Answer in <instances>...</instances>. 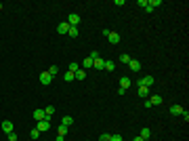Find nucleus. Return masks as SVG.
<instances>
[{
	"instance_id": "1",
	"label": "nucleus",
	"mask_w": 189,
	"mask_h": 141,
	"mask_svg": "<svg viewBox=\"0 0 189 141\" xmlns=\"http://www.w3.org/2000/svg\"><path fill=\"white\" fill-rule=\"evenodd\" d=\"M162 95H151V99L145 101V107H151V106H162Z\"/></svg>"
},
{
	"instance_id": "2",
	"label": "nucleus",
	"mask_w": 189,
	"mask_h": 141,
	"mask_svg": "<svg viewBox=\"0 0 189 141\" xmlns=\"http://www.w3.org/2000/svg\"><path fill=\"white\" fill-rule=\"evenodd\" d=\"M36 129L40 131V133H44V131H48V129H50V118H44V120L36 122Z\"/></svg>"
},
{
	"instance_id": "3",
	"label": "nucleus",
	"mask_w": 189,
	"mask_h": 141,
	"mask_svg": "<svg viewBox=\"0 0 189 141\" xmlns=\"http://www.w3.org/2000/svg\"><path fill=\"white\" fill-rule=\"evenodd\" d=\"M67 23H70V27H78V23H80V15H78V13H71L70 17H67Z\"/></svg>"
},
{
	"instance_id": "4",
	"label": "nucleus",
	"mask_w": 189,
	"mask_h": 141,
	"mask_svg": "<svg viewBox=\"0 0 189 141\" xmlns=\"http://www.w3.org/2000/svg\"><path fill=\"white\" fill-rule=\"evenodd\" d=\"M137 84H141V86H147V89H151V84H154V76H143L141 80H137Z\"/></svg>"
},
{
	"instance_id": "5",
	"label": "nucleus",
	"mask_w": 189,
	"mask_h": 141,
	"mask_svg": "<svg viewBox=\"0 0 189 141\" xmlns=\"http://www.w3.org/2000/svg\"><path fill=\"white\" fill-rule=\"evenodd\" d=\"M50 82H53V76H50L48 72H42V74H40V84L46 86V84H50Z\"/></svg>"
},
{
	"instance_id": "6",
	"label": "nucleus",
	"mask_w": 189,
	"mask_h": 141,
	"mask_svg": "<svg viewBox=\"0 0 189 141\" xmlns=\"http://www.w3.org/2000/svg\"><path fill=\"white\" fill-rule=\"evenodd\" d=\"M149 91H151V89H147V86H141V84H137V93H139V97H143V99H147Z\"/></svg>"
},
{
	"instance_id": "7",
	"label": "nucleus",
	"mask_w": 189,
	"mask_h": 141,
	"mask_svg": "<svg viewBox=\"0 0 189 141\" xmlns=\"http://www.w3.org/2000/svg\"><path fill=\"white\" fill-rule=\"evenodd\" d=\"M183 110H185L183 106L175 103V106H170V114H172V116H181V114H183Z\"/></svg>"
},
{
	"instance_id": "8",
	"label": "nucleus",
	"mask_w": 189,
	"mask_h": 141,
	"mask_svg": "<svg viewBox=\"0 0 189 141\" xmlns=\"http://www.w3.org/2000/svg\"><path fill=\"white\" fill-rule=\"evenodd\" d=\"M130 84H132V80H130L128 76H122V78H120V89H126V91H128Z\"/></svg>"
},
{
	"instance_id": "9",
	"label": "nucleus",
	"mask_w": 189,
	"mask_h": 141,
	"mask_svg": "<svg viewBox=\"0 0 189 141\" xmlns=\"http://www.w3.org/2000/svg\"><path fill=\"white\" fill-rule=\"evenodd\" d=\"M128 68H130L132 72H139V70H141V61H137V59H130V61H128Z\"/></svg>"
},
{
	"instance_id": "10",
	"label": "nucleus",
	"mask_w": 189,
	"mask_h": 141,
	"mask_svg": "<svg viewBox=\"0 0 189 141\" xmlns=\"http://www.w3.org/2000/svg\"><path fill=\"white\" fill-rule=\"evenodd\" d=\"M57 32H59V34H67V32H70V23H67V21L59 23L57 25Z\"/></svg>"
},
{
	"instance_id": "11",
	"label": "nucleus",
	"mask_w": 189,
	"mask_h": 141,
	"mask_svg": "<svg viewBox=\"0 0 189 141\" xmlns=\"http://www.w3.org/2000/svg\"><path fill=\"white\" fill-rule=\"evenodd\" d=\"M46 114H44V110H34V120L36 122H40V120H44Z\"/></svg>"
},
{
	"instance_id": "12",
	"label": "nucleus",
	"mask_w": 189,
	"mask_h": 141,
	"mask_svg": "<svg viewBox=\"0 0 189 141\" xmlns=\"http://www.w3.org/2000/svg\"><path fill=\"white\" fill-rule=\"evenodd\" d=\"M93 68H95V70H105V61H103L101 57L95 59V61H93Z\"/></svg>"
},
{
	"instance_id": "13",
	"label": "nucleus",
	"mask_w": 189,
	"mask_h": 141,
	"mask_svg": "<svg viewBox=\"0 0 189 141\" xmlns=\"http://www.w3.org/2000/svg\"><path fill=\"white\" fill-rule=\"evenodd\" d=\"M107 38H109V42H111V44H118V42H120V34H118V32H109Z\"/></svg>"
},
{
	"instance_id": "14",
	"label": "nucleus",
	"mask_w": 189,
	"mask_h": 141,
	"mask_svg": "<svg viewBox=\"0 0 189 141\" xmlns=\"http://www.w3.org/2000/svg\"><path fill=\"white\" fill-rule=\"evenodd\" d=\"M2 131H4L6 135L13 133V122H11V120H4V122H2Z\"/></svg>"
},
{
	"instance_id": "15",
	"label": "nucleus",
	"mask_w": 189,
	"mask_h": 141,
	"mask_svg": "<svg viewBox=\"0 0 189 141\" xmlns=\"http://www.w3.org/2000/svg\"><path fill=\"white\" fill-rule=\"evenodd\" d=\"M147 6L154 11V9H158V6H162V0H147Z\"/></svg>"
},
{
	"instance_id": "16",
	"label": "nucleus",
	"mask_w": 189,
	"mask_h": 141,
	"mask_svg": "<svg viewBox=\"0 0 189 141\" xmlns=\"http://www.w3.org/2000/svg\"><path fill=\"white\" fill-rule=\"evenodd\" d=\"M74 78H76V80H84V78H86V70H82V68H80V70L74 74Z\"/></svg>"
},
{
	"instance_id": "17",
	"label": "nucleus",
	"mask_w": 189,
	"mask_h": 141,
	"mask_svg": "<svg viewBox=\"0 0 189 141\" xmlns=\"http://www.w3.org/2000/svg\"><path fill=\"white\" fill-rule=\"evenodd\" d=\"M141 139H151V131L149 129H141V135H139Z\"/></svg>"
},
{
	"instance_id": "18",
	"label": "nucleus",
	"mask_w": 189,
	"mask_h": 141,
	"mask_svg": "<svg viewBox=\"0 0 189 141\" xmlns=\"http://www.w3.org/2000/svg\"><path fill=\"white\" fill-rule=\"evenodd\" d=\"M80 68H82V70H88V68H93V59L86 57V59H84V63L80 65Z\"/></svg>"
},
{
	"instance_id": "19",
	"label": "nucleus",
	"mask_w": 189,
	"mask_h": 141,
	"mask_svg": "<svg viewBox=\"0 0 189 141\" xmlns=\"http://www.w3.org/2000/svg\"><path fill=\"white\" fill-rule=\"evenodd\" d=\"M63 80H65V82H71V80H76V78H74V72H65V74H63Z\"/></svg>"
},
{
	"instance_id": "20",
	"label": "nucleus",
	"mask_w": 189,
	"mask_h": 141,
	"mask_svg": "<svg viewBox=\"0 0 189 141\" xmlns=\"http://www.w3.org/2000/svg\"><path fill=\"white\" fill-rule=\"evenodd\" d=\"M67 70H70V72H74V74H76V72L80 70V63H76V61H71V63H70V68H67Z\"/></svg>"
},
{
	"instance_id": "21",
	"label": "nucleus",
	"mask_w": 189,
	"mask_h": 141,
	"mask_svg": "<svg viewBox=\"0 0 189 141\" xmlns=\"http://www.w3.org/2000/svg\"><path fill=\"white\" fill-rule=\"evenodd\" d=\"M61 124L70 126V124H74V118H71V116H63V120H61Z\"/></svg>"
},
{
	"instance_id": "22",
	"label": "nucleus",
	"mask_w": 189,
	"mask_h": 141,
	"mask_svg": "<svg viewBox=\"0 0 189 141\" xmlns=\"http://www.w3.org/2000/svg\"><path fill=\"white\" fill-rule=\"evenodd\" d=\"M105 70L107 72H114V70H116V63H114V61H105Z\"/></svg>"
},
{
	"instance_id": "23",
	"label": "nucleus",
	"mask_w": 189,
	"mask_h": 141,
	"mask_svg": "<svg viewBox=\"0 0 189 141\" xmlns=\"http://www.w3.org/2000/svg\"><path fill=\"white\" fill-rule=\"evenodd\" d=\"M130 55H126V53H124V55H120V63H126V65H128V61H130Z\"/></svg>"
},
{
	"instance_id": "24",
	"label": "nucleus",
	"mask_w": 189,
	"mask_h": 141,
	"mask_svg": "<svg viewBox=\"0 0 189 141\" xmlns=\"http://www.w3.org/2000/svg\"><path fill=\"white\" fill-rule=\"evenodd\" d=\"M44 114H46V118H50V116H53V114H55V107H53V106L44 107Z\"/></svg>"
},
{
	"instance_id": "25",
	"label": "nucleus",
	"mask_w": 189,
	"mask_h": 141,
	"mask_svg": "<svg viewBox=\"0 0 189 141\" xmlns=\"http://www.w3.org/2000/svg\"><path fill=\"white\" fill-rule=\"evenodd\" d=\"M65 133H67V126H65V124H59V129H57V135H63V137H65Z\"/></svg>"
},
{
	"instance_id": "26",
	"label": "nucleus",
	"mask_w": 189,
	"mask_h": 141,
	"mask_svg": "<svg viewBox=\"0 0 189 141\" xmlns=\"http://www.w3.org/2000/svg\"><path fill=\"white\" fill-rule=\"evenodd\" d=\"M30 137H32V139H38V137H40V131L34 126V129H32V133H30Z\"/></svg>"
},
{
	"instance_id": "27",
	"label": "nucleus",
	"mask_w": 189,
	"mask_h": 141,
	"mask_svg": "<svg viewBox=\"0 0 189 141\" xmlns=\"http://www.w3.org/2000/svg\"><path fill=\"white\" fill-rule=\"evenodd\" d=\"M67 34L71 36V38H78V27H70V32Z\"/></svg>"
},
{
	"instance_id": "28",
	"label": "nucleus",
	"mask_w": 189,
	"mask_h": 141,
	"mask_svg": "<svg viewBox=\"0 0 189 141\" xmlns=\"http://www.w3.org/2000/svg\"><path fill=\"white\" fill-rule=\"evenodd\" d=\"M57 72H59V68H57V65H50V70H48V74H50L53 78H55V74H57Z\"/></svg>"
},
{
	"instance_id": "29",
	"label": "nucleus",
	"mask_w": 189,
	"mask_h": 141,
	"mask_svg": "<svg viewBox=\"0 0 189 141\" xmlns=\"http://www.w3.org/2000/svg\"><path fill=\"white\" fill-rule=\"evenodd\" d=\"M109 141H122V135L116 133V135H111V137H109Z\"/></svg>"
},
{
	"instance_id": "30",
	"label": "nucleus",
	"mask_w": 189,
	"mask_h": 141,
	"mask_svg": "<svg viewBox=\"0 0 189 141\" xmlns=\"http://www.w3.org/2000/svg\"><path fill=\"white\" fill-rule=\"evenodd\" d=\"M9 141H17V133H15V131L9 133Z\"/></svg>"
},
{
	"instance_id": "31",
	"label": "nucleus",
	"mask_w": 189,
	"mask_h": 141,
	"mask_svg": "<svg viewBox=\"0 0 189 141\" xmlns=\"http://www.w3.org/2000/svg\"><path fill=\"white\" fill-rule=\"evenodd\" d=\"M99 57H101L99 51H93V53H90V59H93V61H95V59H99Z\"/></svg>"
},
{
	"instance_id": "32",
	"label": "nucleus",
	"mask_w": 189,
	"mask_h": 141,
	"mask_svg": "<svg viewBox=\"0 0 189 141\" xmlns=\"http://www.w3.org/2000/svg\"><path fill=\"white\" fill-rule=\"evenodd\" d=\"M137 6H143V9H145V6H147V0H137Z\"/></svg>"
},
{
	"instance_id": "33",
	"label": "nucleus",
	"mask_w": 189,
	"mask_h": 141,
	"mask_svg": "<svg viewBox=\"0 0 189 141\" xmlns=\"http://www.w3.org/2000/svg\"><path fill=\"white\" fill-rule=\"evenodd\" d=\"M181 116L185 118V122H187V120H189V112H187V110H183V114H181Z\"/></svg>"
},
{
	"instance_id": "34",
	"label": "nucleus",
	"mask_w": 189,
	"mask_h": 141,
	"mask_svg": "<svg viewBox=\"0 0 189 141\" xmlns=\"http://www.w3.org/2000/svg\"><path fill=\"white\" fill-rule=\"evenodd\" d=\"M109 137H111V135H107V133H105V135H101V139H99V141H109Z\"/></svg>"
},
{
	"instance_id": "35",
	"label": "nucleus",
	"mask_w": 189,
	"mask_h": 141,
	"mask_svg": "<svg viewBox=\"0 0 189 141\" xmlns=\"http://www.w3.org/2000/svg\"><path fill=\"white\" fill-rule=\"evenodd\" d=\"M55 141H65V137H63V135H57V139Z\"/></svg>"
},
{
	"instance_id": "36",
	"label": "nucleus",
	"mask_w": 189,
	"mask_h": 141,
	"mask_svg": "<svg viewBox=\"0 0 189 141\" xmlns=\"http://www.w3.org/2000/svg\"><path fill=\"white\" fill-rule=\"evenodd\" d=\"M132 141H143V139H141V137H135V139H132Z\"/></svg>"
},
{
	"instance_id": "37",
	"label": "nucleus",
	"mask_w": 189,
	"mask_h": 141,
	"mask_svg": "<svg viewBox=\"0 0 189 141\" xmlns=\"http://www.w3.org/2000/svg\"><path fill=\"white\" fill-rule=\"evenodd\" d=\"M0 11H2V2H0Z\"/></svg>"
},
{
	"instance_id": "38",
	"label": "nucleus",
	"mask_w": 189,
	"mask_h": 141,
	"mask_svg": "<svg viewBox=\"0 0 189 141\" xmlns=\"http://www.w3.org/2000/svg\"><path fill=\"white\" fill-rule=\"evenodd\" d=\"M143 141H151V139H143Z\"/></svg>"
}]
</instances>
